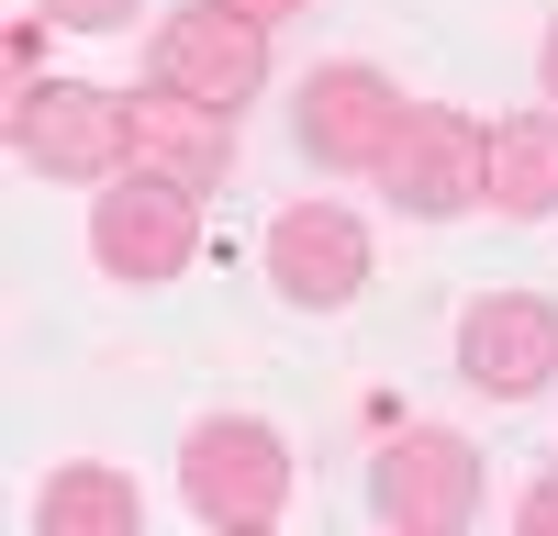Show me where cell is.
<instances>
[{"label":"cell","instance_id":"6da1fadb","mask_svg":"<svg viewBox=\"0 0 558 536\" xmlns=\"http://www.w3.org/2000/svg\"><path fill=\"white\" fill-rule=\"evenodd\" d=\"M179 503L223 536H257L291 514V436L268 414H202L191 447H179Z\"/></svg>","mask_w":558,"mask_h":536},{"label":"cell","instance_id":"7a4b0ae2","mask_svg":"<svg viewBox=\"0 0 558 536\" xmlns=\"http://www.w3.org/2000/svg\"><path fill=\"white\" fill-rule=\"evenodd\" d=\"M89 257H101L112 280H134V291H168L179 268L202 257V191L146 179V168L101 179V191H89Z\"/></svg>","mask_w":558,"mask_h":536},{"label":"cell","instance_id":"3957f363","mask_svg":"<svg viewBox=\"0 0 558 536\" xmlns=\"http://www.w3.org/2000/svg\"><path fill=\"white\" fill-rule=\"evenodd\" d=\"M380 191H391L413 223L481 212V202H492V123L447 112V101H413L402 134H391V157H380Z\"/></svg>","mask_w":558,"mask_h":536},{"label":"cell","instance_id":"277c9868","mask_svg":"<svg viewBox=\"0 0 558 536\" xmlns=\"http://www.w3.org/2000/svg\"><path fill=\"white\" fill-rule=\"evenodd\" d=\"M368 514L402 525V536H458L481 514V447L458 425H402L368 459Z\"/></svg>","mask_w":558,"mask_h":536},{"label":"cell","instance_id":"5b68a950","mask_svg":"<svg viewBox=\"0 0 558 536\" xmlns=\"http://www.w3.org/2000/svg\"><path fill=\"white\" fill-rule=\"evenodd\" d=\"M402 89L368 68V57H336V68H313L302 78V101H291V134H302V157L313 168H336V179H380V157H391V134H402Z\"/></svg>","mask_w":558,"mask_h":536},{"label":"cell","instance_id":"8992f818","mask_svg":"<svg viewBox=\"0 0 558 536\" xmlns=\"http://www.w3.org/2000/svg\"><path fill=\"white\" fill-rule=\"evenodd\" d=\"M157 78L213 101V112H246L268 89V23L235 12V0H191V12L157 23Z\"/></svg>","mask_w":558,"mask_h":536},{"label":"cell","instance_id":"52a82bcc","mask_svg":"<svg viewBox=\"0 0 558 536\" xmlns=\"http://www.w3.org/2000/svg\"><path fill=\"white\" fill-rule=\"evenodd\" d=\"M12 146L45 179H123V89L89 78H34L12 101Z\"/></svg>","mask_w":558,"mask_h":536},{"label":"cell","instance_id":"ba28073f","mask_svg":"<svg viewBox=\"0 0 558 536\" xmlns=\"http://www.w3.org/2000/svg\"><path fill=\"white\" fill-rule=\"evenodd\" d=\"M268 291L279 302H302V313H347L357 280H368V223L347 202H291V212H268Z\"/></svg>","mask_w":558,"mask_h":536},{"label":"cell","instance_id":"9c48e42d","mask_svg":"<svg viewBox=\"0 0 558 536\" xmlns=\"http://www.w3.org/2000/svg\"><path fill=\"white\" fill-rule=\"evenodd\" d=\"M458 380L492 402H536L558 380V302L536 291H481L458 313Z\"/></svg>","mask_w":558,"mask_h":536},{"label":"cell","instance_id":"30bf717a","mask_svg":"<svg viewBox=\"0 0 558 536\" xmlns=\"http://www.w3.org/2000/svg\"><path fill=\"white\" fill-rule=\"evenodd\" d=\"M123 168L146 179H179V191H223V168H235V112L191 101V89H134L123 101Z\"/></svg>","mask_w":558,"mask_h":536},{"label":"cell","instance_id":"8fae6325","mask_svg":"<svg viewBox=\"0 0 558 536\" xmlns=\"http://www.w3.org/2000/svg\"><path fill=\"white\" fill-rule=\"evenodd\" d=\"M34 525L45 536H134L146 525V491H134L123 470H101V459H68V470H45Z\"/></svg>","mask_w":558,"mask_h":536},{"label":"cell","instance_id":"7c38bea8","mask_svg":"<svg viewBox=\"0 0 558 536\" xmlns=\"http://www.w3.org/2000/svg\"><path fill=\"white\" fill-rule=\"evenodd\" d=\"M492 212H502V223L558 212V101H547V112H514V123H492Z\"/></svg>","mask_w":558,"mask_h":536},{"label":"cell","instance_id":"4fadbf2b","mask_svg":"<svg viewBox=\"0 0 558 536\" xmlns=\"http://www.w3.org/2000/svg\"><path fill=\"white\" fill-rule=\"evenodd\" d=\"M34 12H45V23H68V34H123L146 0H34Z\"/></svg>","mask_w":558,"mask_h":536},{"label":"cell","instance_id":"5bb4252c","mask_svg":"<svg viewBox=\"0 0 558 536\" xmlns=\"http://www.w3.org/2000/svg\"><path fill=\"white\" fill-rule=\"evenodd\" d=\"M514 525H525V536H558V470H547L525 503H514Z\"/></svg>","mask_w":558,"mask_h":536},{"label":"cell","instance_id":"9a60e30c","mask_svg":"<svg viewBox=\"0 0 558 536\" xmlns=\"http://www.w3.org/2000/svg\"><path fill=\"white\" fill-rule=\"evenodd\" d=\"M235 12H257V23H291V12H313V0H235Z\"/></svg>","mask_w":558,"mask_h":536},{"label":"cell","instance_id":"2e32d148","mask_svg":"<svg viewBox=\"0 0 558 536\" xmlns=\"http://www.w3.org/2000/svg\"><path fill=\"white\" fill-rule=\"evenodd\" d=\"M536 78H547V101H558V23H547V45H536Z\"/></svg>","mask_w":558,"mask_h":536}]
</instances>
